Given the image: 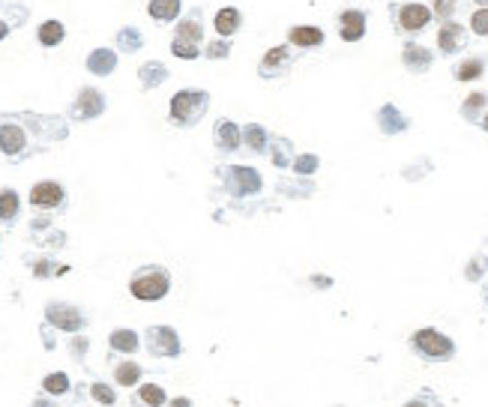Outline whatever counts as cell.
<instances>
[{
	"instance_id": "1",
	"label": "cell",
	"mask_w": 488,
	"mask_h": 407,
	"mask_svg": "<svg viewBox=\"0 0 488 407\" xmlns=\"http://www.w3.org/2000/svg\"><path fill=\"white\" fill-rule=\"evenodd\" d=\"M210 111V93L207 90H198V87H186V90H177L171 96V123L174 126H183L189 129L198 120H204V114Z\"/></svg>"
},
{
	"instance_id": "2",
	"label": "cell",
	"mask_w": 488,
	"mask_h": 407,
	"mask_svg": "<svg viewBox=\"0 0 488 407\" xmlns=\"http://www.w3.org/2000/svg\"><path fill=\"white\" fill-rule=\"evenodd\" d=\"M168 288H171V276H168L165 266H159V264H144L129 278L132 297L135 300H144V302L162 300V297L168 294Z\"/></svg>"
},
{
	"instance_id": "3",
	"label": "cell",
	"mask_w": 488,
	"mask_h": 407,
	"mask_svg": "<svg viewBox=\"0 0 488 407\" xmlns=\"http://www.w3.org/2000/svg\"><path fill=\"white\" fill-rule=\"evenodd\" d=\"M0 150L9 159H24L30 150L28 114H0Z\"/></svg>"
},
{
	"instance_id": "4",
	"label": "cell",
	"mask_w": 488,
	"mask_h": 407,
	"mask_svg": "<svg viewBox=\"0 0 488 407\" xmlns=\"http://www.w3.org/2000/svg\"><path fill=\"white\" fill-rule=\"evenodd\" d=\"M390 18L395 33L405 36H417L432 24V6L417 4V0H405V4H390Z\"/></svg>"
},
{
	"instance_id": "5",
	"label": "cell",
	"mask_w": 488,
	"mask_h": 407,
	"mask_svg": "<svg viewBox=\"0 0 488 407\" xmlns=\"http://www.w3.org/2000/svg\"><path fill=\"white\" fill-rule=\"evenodd\" d=\"M299 57V48L294 45H270L264 51V57L258 63V78L261 81H279L294 69V63Z\"/></svg>"
},
{
	"instance_id": "6",
	"label": "cell",
	"mask_w": 488,
	"mask_h": 407,
	"mask_svg": "<svg viewBox=\"0 0 488 407\" xmlns=\"http://www.w3.org/2000/svg\"><path fill=\"white\" fill-rule=\"evenodd\" d=\"M219 177L225 180V189L237 198L258 195L261 186H264V177H261L255 168H249V165H231V168H222Z\"/></svg>"
},
{
	"instance_id": "7",
	"label": "cell",
	"mask_w": 488,
	"mask_h": 407,
	"mask_svg": "<svg viewBox=\"0 0 488 407\" xmlns=\"http://www.w3.org/2000/svg\"><path fill=\"white\" fill-rule=\"evenodd\" d=\"M410 341H414V348L422 356H429V360H446V356L456 353L453 338L444 336V333H437V329H417Z\"/></svg>"
},
{
	"instance_id": "8",
	"label": "cell",
	"mask_w": 488,
	"mask_h": 407,
	"mask_svg": "<svg viewBox=\"0 0 488 407\" xmlns=\"http://www.w3.org/2000/svg\"><path fill=\"white\" fill-rule=\"evenodd\" d=\"M102 111H105L102 90H96V87H81L78 96H75V102H72V117L87 123V120H96Z\"/></svg>"
},
{
	"instance_id": "9",
	"label": "cell",
	"mask_w": 488,
	"mask_h": 407,
	"mask_svg": "<svg viewBox=\"0 0 488 407\" xmlns=\"http://www.w3.org/2000/svg\"><path fill=\"white\" fill-rule=\"evenodd\" d=\"M366 30H369V16L366 9H342L339 12V40L342 42H359L366 40Z\"/></svg>"
},
{
	"instance_id": "10",
	"label": "cell",
	"mask_w": 488,
	"mask_h": 407,
	"mask_svg": "<svg viewBox=\"0 0 488 407\" xmlns=\"http://www.w3.org/2000/svg\"><path fill=\"white\" fill-rule=\"evenodd\" d=\"M437 48H441V54L453 57L458 51L468 48V28L458 21H441V30H437Z\"/></svg>"
},
{
	"instance_id": "11",
	"label": "cell",
	"mask_w": 488,
	"mask_h": 407,
	"mask_svg": "<svg viewBox=\"0 0 488 407\" xmlns=\"http://www.w3.org/2000/svg\"><path fill=\"white\" fill-rule=\"evenodd\" d=\"M45 317H48V324H54L57 329H66V333H78V329L84 326L81 312L69 302H48Z\"/></svg>"
},
{
	"instance_id": "12",
	"label": "cell",
	"mask_w": 488,
	"mask_h": 407,
	"mask_svg": "<svg viewBox=\"0 0 488 407\" xmlns=\"http://www.w3.org/2000/svg\"><path fill=\"white\" fill-rule=\"evenodd\" d=\"M147 348L153 356H177L180 353V338L171 326H150L147 329Z\"/></svg>"
},
{
	"instance_id": "13",
	"label": "cell",
	"mask_w": 488,
	"mask_h": 407,
	"mask_svg": "<svg viewBox=\"0 0 488 407\" xmlns=\"http://www.w3.org/2000/svg\"><path fill=\"white\" fill-rule=\"evenodd\" d=\"M213 141H216V147L222 153L240 150L243 147V126L237 120H228V117L216 120V126H213Z\"/></svg>"
},
{
	"instance_id": "14",
	"label": "cell",
	"mask_w": 488,
	"mask_h": 407,
	"mask_svg": "<svg viewBox=\"0 0 488 407\" xmlns=\"http://www.w3.org/2000/svg\"><path fill=\"white\" fill-rule=\"evenodd\" d=\"M327 42V33L315 24H294V28H287V45H294L299 51H315Z\"/></svg>"
},
{
	"instance_id": "15",
	"label": "cell",
	"mask_w": 488,
	"mask_h": 407,
	"mask_svg": "<svg viewBox=\"0 0 488 407\" xmlns=\"http://www.w3.org/2000/svg\"><path fill=\"white\" fill-rule=\"evenodd\" d=\"M66 201V192H64V186L54 183V180H42V183H36L30 189V204L36 210H54L60 207V204Z\"/></svg>"
},
{
	"instance_id": "16",
	"label": "cell",
	"mask_w": 488,
	"mask_h": 407,
	"mask_svg": "<svg viewBox=\"0 0 488 407\" xmlns=\"http://www.w3.org/2000/svg\"><path fill=\"white\" fill-rule=\"evenodd\" d=\"M402 66L407 72H414V75H425L434 66L432 48H425L419 42H405V48H402Z\"/></svg>"
},
{
	"instance_id": "17",
	"label": "cell",
	"mask_w": 488,
	"mask_h": 407,
	"mask_svg": "<svg viewBox=\"0 0 488 407\" xmlns=\"http://www.w3.org/2000/svg\"><path fill=\"white\" fill-rule=\"evenodd\" d=\"M374 120H378V129L383 135H402L410 129V120L398 111V105H393V102H383V105L374 111Z\"/></svg>"
},
{
	"instance_id": "18",
	"label": "cell",
	"mask_w": 488,
	"mask_h": 407,
	"mask_svg": "<svg viewBox=\"0 0 488 407\" xmlns=\"http://www.w3.org/2000/svg\"><path fill=\"white\" fill-rule=\"evenodd\" d=\"M213 28H216L219 36L231 40V36L240 33V28H243V12L237 9V6H222L216 12V18H213Z\"/></svg>"
},
{
	"instance_id": "19",
	"label": "cell",
	"mask_w": 488,
	"mask_h": 407,
	"mask_svg": "<svg viewBox=\"0 0 488 407\" xmlns=\"http://www.w3.org/2000/svg\"><path fill=\"white\" fill-rule=\"evenodd\" d=\"M84 66L93 75H111L117 69V51L114 48H93L90 54H87Z\"/></svg>"
},
{
	"instance_id": "20",
	"label": "cell",
	"mask_w": 488,
	"mask_h": 407,
	"mask_svg": "<svg viewBox=\"0 0 488 407\" xmlns=\"http://www.w3.org/2000/svg\"><path fill=\"white\" fill-rule=\"evenodd\" d=\"M183 12V0H150L147 4V16L159 21V24H171L177 21Z\"/></svg>"
},
{
	"instance_id": "21",
	"label": "cell",
	"mask_w": 488,
	"mask_h": 407,
	"mask_svg": "<svg viewBox=\"0 0 488 407\" xmlns=\"http://www.w3.org/2000/svg\"><path fill=\"white\" fill-rule=\"evenodd\" d=\"M168 66L165 63H159V60H147V63H141V69H138V81H141V87L144 90H156V87H162L168 81Z\"/></svg>"
},
{
	"instance_id": "22",
	"label": "cell",
	"mask_w": 488,
	"mask_h": 407,
	"mask_svg": "<svg viewBox=\"0 0 488 407\" xmlns=\"http://www.w3.org/2000/svg\"><path fill=\"white\" fill-rule=\"evenodd\" d=\"M174 36H180V40H189V42H198V45H204V21H201V9H189V16H186L180 24H177V33Z\"/></svg>"
},
{
	"instance_id": "23",
	"label": "cell",
	"mask_w": 488,
	"mask_h": 407,
	"mask_svg": "<svg viewBox=\"0 0 488 407\" xmlns=\"http://www.w3.org/2000/svg\"><path fill=\"white\" fill-rule=\"evenodd\" d=\"M485 111H488V93L485 90H477V93H468L465 102H461V108L458 114L465 117L468 123H480L485 117Z\"/></svg>"
},
{
	"instance_id": "24",
	"label": "cell",
	"mask_w": 488,
	"mask_h": 407,
	"mask_svg": "<svg viewBox=\"0 0 488 407\" xmlns=\"http://www.w3.org/2000/svg\"><path fill=\"white\" fill-rule=\"evenodd\" d=\"M485 75V57H480V54H473V57H465L456 66V72H453V78L456 81H461V84H468V81H477V78H482Z\"/></svg>"
},
{
	"instance_id": "25",
	"label": "cell",
	"mask_w": 488,
	"mask_h": 407,
	"mask_svg": "<svg viewBox=\"0 0 488 407\" xmlns=\"http://www.w3.org/2000/svg\"><path fill=\"white\" fill-rule=\"evenodd\" d=\"M270 159L276 168H291L294 165V144L287 141V138L270 135Z\"/></svg>"
},
{
	"instance_id": "26",
	"label": "cell",
	"mask_w": 488,
	"mask_h": 407,
	"mask_svg": "<svg viewBox=\"0 0 488 407\" xmlns=\"http://www.w3.org/2000/svg\"><path fill=\"white\" fill-rule=\"evenodd\" d=\"M243 144L252 153H267L270 150V132L261 123H246L243 126Z\"/></svg>"
},
{
	"instance_id": "27",
	"label": "cell",
	"mask_w": 488,
	"mask_h": 407,
	"mask_svg": "<svg viewBox=\"0 0 488 407\" xmlns=\"http://www.w3.org/2000/svg\"><path fill=\"white\" fill-rule=\"evenodd\" d=\"M64 36H66V28H64V21H57V18H48L40 24V30H36V40H40V45L45 48H54L64 42Z\"/></svg>"
},
{
	"instance_id": "28",
	"label": "cell",
	"mask_w": 488,
	"mask_h": 407,
	"mask_svg": "<svg viewBox=\"0 0 488 407\" xmlns=\"http://www.w3.org/2000/svg\"><path fill=\"white\" fill-rule=\"evenodd\" d=\"M117 48L126 51V54H132V51H141L144 48V33L138 28H120L117 30Z\"/></svg>"
},
{
	"instance_id": "29",
	"label": "cell",
	"mask_w": 488,
	"mask_h": 407,
	"mask_svg": "<svg viewBox=\"0 0 488 407\" xmlns=\"http://www.w3.org/2000/svg\"><path fill=\"white\" fill-rule=\"evenodd\" d=\"M111 350H120V353H135L138 350V336L132 329H114L111 333Z\"/></svg>"
},
{
	"instance_id": "30",
	"label": "cell",
	"mask_w": 488,
	"mask_h": 407,
	"mask_svg": "<svg viewBox=\"0 0 488 407\" xmlns=\"http://www.w3.org/2000/svg\"><path fill=\"white\" fill-rule=\"evenodd\" d=\"M171 54L180 57V60H198L204 54V45L198 42H189V40H180V36H174L171 40Z\"/></svg>"
},
{
	"instance_id": "31",
	"label": "cell",
	"mask_w": 488,
	"mask_h": 407,
	"mask_svg": "<svg viewBox=\"0 0 488 407\" xmlns=\"http://www.w3.org/2000/svg\"><path fill=\"white\" fill-rule=\"evenodd\" d=\"M18 207H21L18 195L12 192V189H4V192H0V219H4V222H12V219L18 216Z\"/></svg>"
},
{
	"instance_id": "32",
	"label": "cell",
	"mask_w": 488,
	"mask_h": 407,
	"mask_svg": "<svg viewBox=\"0 0 488 407\" xmlns=\"http://www.w3.org/2000/svg\"><path fill=\"white\" fill-rule=\"evenodd\" d=\"M318 165H321V159L315 156V153H303V156H294L291 171H294L297 177H311V174L318 171Z\"/></svg>"
},
{
	"instance_id": "33",
	"label": "cell",
	"mask_w": 488,
	"mask_h": 407,
	"mask_svg": "<svg viewBox=\"0 0 488 407\" xmlns=\"http://www.w3.org/2000/svg\"><path fill=\"white\" fill-rule=\"evenodd\" d=\"M231 40H225V36H216L213 42H207V48H204V57L207 60H228L231 57Z\"/></svg>"
},
{
	"instance_id": "34",
	"label": "cell",
	"mask_w": 488,
	"mask_h": 407,
	"mask_svg": "<svg viewBox=\"0 0 488 407\" xmlns=\"http://www.w3.org/2000/svg\"><path fill=\"white\" fill-rule=\"evenodd\" d=\"M138 377H141V368L135 362H123V365H117V372H114V380H117V384H123V387L138 384Z\"/></svg>"
},
{
	"instance_id": "35",
	"label": "cell",
	"mask_w": 488,
	"mask_h": 407,
	"mask_svg": "<svg viewBox=\"0 0 488 407\" xmlns=\"http://www.w3.org/2000/svg\"><path fill=\"white\" fill-rule=\"evenodd\" d=\"M470 33L473 36H482V40H485V36H488V6H477V9H473V16H470Z\"/></svg>"
},
{
	"instance_id": "36",
	"label": "cell",
	"mask_w": 488,
	"mask_h": 407,
	"mask_svg": "<svg viewBox=\"0 0 488 407\" xmlns=\"http://www.w3.org/2000/svg\"><path fill=\"white\" fill-rule=\"evenodd\" d=\"M458 9V0H432V16L437 21H449Z\"/></svg>"
},
{
	"instance_id": "37",
	"label": "cell",
	"mask_w": 488,
	"mask_h": 407,
	"mask_svg": "<svg viewBox=\"0 0 488 407\" xmlns=\"http://www.w3.org/2000/svg\"><path fill=\"white\" fill-rule=\"evenodd\" d=\"M141 401L150 404V407H162L165 404V392H162V387H156V384H144L141 387Z\"/></svg>"
},
{
	"instance_id": "38",
	"label": "cell",
	"mask_w": 488,
	"mask_h": 407,
	"mask_svg": "<svg viewBox=\"0 0 488 407\" xmlns=\"http://www.w3.org/2000/svg\"><path fill=\"white\" fill-rule=\"evenodd\" d=\"M42 387H45V392H52V396H60V392L69 389V377L60 374V372H57V374H48Z\"/></svg>"
},
{
	"instance_id": "39",
	"label": "cell",
	"mask_w": 488,
	"mask_h": 407,
	"mask_svg": "<svg viewBox=\"0 0 488 407\" xmlns=\"http://www.w3.org/2000/svg\"><path fill=\"white\" fill-rule=\"evenodd\" d=\"M485 273V258L482 254H477V258H473L470 264H468V270H465V276L470 278V282H477V278Z\"/></svg>"
},
{
	"instance_id": "40",
	"label": "cell",
	"mask_w": 488,
	"mask_h": 407,
	"mask_svg": "<svg viewBox=\"0 0 488 407\" xmlns=\"http://www.w3.org/2000/svg\"><path fill=\"white\" fill-rule=\"evenodd\" d=\"M93 399L99 401V404H114V392H111L105 384H93Z\"/></svg>"
},
{
	"instance_id": "41",
	"label": "cell",
	"mask_w": 488,
	"mask_h": 407,
	"mask_svg": "<svg viewBox=\"0 0 488 407\" xmlns=\"http://www.w3.org/2000/svg\"><path fill=\"white\" fill-rule=\"evenodd\" d=\"M311 285H318V288H330V285H333V278H330V276H311Z\"/></svg>"
},
{
	"instance_id": "42",
	"label": "cell",
	"mask_w": 488,
	"mask_h": 407,
	"mask_svg": "<svg viewBox=\"0 0 488 407\" xmlns=\"http://www.w3.org/2000/svg\"><path fill=\"white\" fill-rule=\"evenodd\" d=\"M48 264H52V261H40V264L33 266V273L36 276H48V273H52V266H48Z\"/></svg>"
},
{
	"instance_id": "43",
	"label": "cell",
	"mask_w": 488,
	"mask_h": 407,
	"mask_svg": "<svg viewBox=\"0 0 488 407\" xmlns=\"http://www.w3.org/2000/svg\"><path fill=\"white\" fill-rule=\"evenodd\" d=\"M9 28H12V21H4V18H0V42H4L6 36H9Z\"/></svg>"
},
{
	"instance_id": "44",
	"label": "cell",
	"mask_w": 488,
	"mask_h": 407,
	"mask_svg": "<svg viewBox=\"0 0 488 407\" xmlns=\"http://www.w3.org/2000/svg\"><path fill=\"white\" fill-rule=\"evenodd\" d=\"M171 407H192V404H189V399H174Z\"/></svg>"
},
{
	"instance_id": "45",
	"label": "cell",
	"mask_w": 488,
	"mask_h": 407,
	"mask_svg": "<svg viewBox=\"0 0 488 407\" xmlns=\"http://www.w3.org/2000/svg\"><path fill=\"white\" fill-rule=\"evenodd\" d=\"M480 126H482V129H485V132H488V111H485V117H482V120H480Z\"/></svg>"
},
{
	"instance_id": "46",
	"label": "cell",
	"mask_w": 488,
	"mask_h": 407,
	"mask_svg": "<svg viewBox=\"0 0 488 407\" xmlns=\"http://www.w3.org/2000/svg\"><path fill=\"white\" fill-rule=\"evenodd\" d=\"M405 407H425L422 401H410V404H405Z\"/></svg>"
},
{
	"instance_id": "47",
	"label": "cell",
	"mask_w": 488,
	"mask_h": 407,
	"mask_svg": "<svg viewBox=\"0 0 488 407\" xmlns=\"http://www.w3.org/2000/svg\"><path fill=\"white\" fill-rule=\"evenodd\" d=\"M473 4H477V6H488V0H473Z\"/></svg>"
},
{
	"instance_id": "48",
	"label": "cell",
	"mask_w": 488,
	"mask_h": 407,
	"mask_svg": "<svg viewBox=\"0 0 488 407\" xmlns=\"http://www.w3.org/2000/svg\"><path fill=\"white\" fill-rule=\"evenodd\" d=\"M485 302H488V285H485Z\"/></svg>"
}]
</instances>
